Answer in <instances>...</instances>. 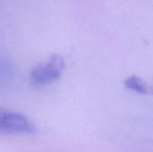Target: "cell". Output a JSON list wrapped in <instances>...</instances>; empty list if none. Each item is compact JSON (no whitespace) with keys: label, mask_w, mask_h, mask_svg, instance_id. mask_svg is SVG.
I'll use <instances>...</instances> for the list:
<instances>
[{"label":"cell","mask_w":153,"mask_h":152,"mask_svg":"<svg viewBox=\"0 0 153 152\" xmlns=\"http://www.w3.org/2000/svg\"><path fill=\"white\" fill-rule=\"evenodd\" d=\"M65 69V61L58 55L51 56L47 61L34 66L30 73L33 85L45 86L58 80Z\"/></svg>","instance_id":"obj_1"},{"label":"cell","mask_w":153,"mask_h":152,"mask_svg":"<svg viewBox=\"0 0 153 152\" xmlns=\"http://www.w3.org/2000/svg\"><path fill=\"white\" fill-rule=\"evenodd\" d=\"M0 133L7 134H33L35 126L23 115L0 109Z\"/></svg>","instance_id":"obj_2"},{"label":"cell","mask_w":153,"mask_h":152,"mask_svg":"<svg viewBox=\"0 0 153 152\" xmlns=\"http://www.w3.org/2000/svg\"><path fill=\"white\" fill-rule=\"evenodd\" d=\"M125 85L128 90H133L139 94L146 95L150 91V89H149V86L147 85V83L143 79H141L140 77H138L136 75L129 76L125 81Z\"/></svg>","instance_id":"obj_3"}]
</instances>
